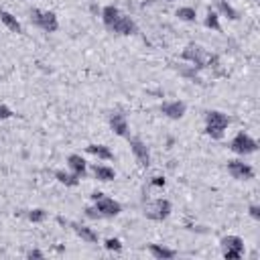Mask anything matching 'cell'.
<instances>
[{
  "label": "cell",
  "instance_id": "obj_1",
  "mask_svg": "<svg viewBox=\"0 0 260 260\" xmlns=\"http://www.w3.org/2000/svg\"><path fill=\"white\" fill-rule=\"evenodd\" d=\"M230 126V116L219 112V110H209L205 112V134L213 140H219Z\"/></svg>",
  "mask_w": 260,
  "mask_h": 260
},
{
  "label": "cell",
  "instance_id": "obj_2",
  "mask_svg": "<svg viewBox=\"0 0 260 260\" xmlns=\"http://www.w3.org/2000/svg\"><path fill=\"white\" fill-rule=\"evenodd\" d=\"M230 148L240 154V156H248V154H254L258 150V142L248 134V132H238L232 142H230Z\"/></svg>",
  "mask_w": 260,
  "mask_h": 260
},
{
  "label": "cell",
  "instance_id": "obj_3",
  "mask_svg": "<svg viewBox=\"0 0 260 260\" xmlns=\"http://www.w3.org/2000/svg\"><path fill=\"white\" fill-rule=\"evenodd\" d=\"M30 20L43 28L45 32H55L59 28V20H57V14L51 12V10H39V8H32L30 10Z\"/></svg>",
  "mask_w": 260,
  "mask_h": 260
},
{
  "label": "cell",
  "instance_id": "obj_4",
  "mask_svg": "<svg viewBox=\"0 0 260 260\" xmlns=\"http://www.w3.org/2000/svg\"><path fill=\"white\" fill-rule=\"evenodd\" d=\"M171 211H173V205H171L169 199H154V201H150L148 205H144V215H146L148 219H152V221H162V219H167V217L171 215Z\"/></svg>",
  "mask_w": 260,
  "mask_h": 260
},
{
  "label": "cell",
  "instance_id": "obj_5",
  "mask_svg": "<svg viewBox=\"0 0 260 260\" xmlns=\"http://www.w3.org/2000/svg\"><path fill=\"white\" fill-rule=\"evenodd\" d=\"M207 57H209V53H205V49H203L201 45H195V43H189V45L183 49V53H181V59L189 61V63H191L193 67H197V69L205 67Z\"/></svg>",
  "mask_w": 260,
  "mask_h": 260
},
{
  "label": "cell",
  "instance_id": "obj_6",
  "mask_svg": "<svg viewBox=\"0 0 260 260\" xmlns=\"http://www.w3.org/2000/svg\"><path fill=\"white\" fill-rule=\"evenodd\" d=\"M223 258L225 260H240L244 254V240L240 236H223L221 238Z\"/></svg>",
  "mask_w": 260,
  "mask_h": 260
},
{
  "label": "cell",
  "instance_id": "obj_7",
  "mask_svg": "<svg viewBox=\"0 0 260 260\" xmlns=\"http://www.w3.org/2000/svg\"><path fill=\"white\" fill-rule=\"evenodd\" d=\"M93 207H95V211L100 213V217H116V215L122 211V205H120L116 199L106 197V195H102L100 199H95V201H93Z\"/></svg>",
  "mask_w": 260,
  "mask_h": 260
},
{
  "label": "cell",
  "instance_id": "obj_8",
  "mask_svg": "<svg viewBox=\"0 0 260 260\" xmlns=\"http://www.w3.org/2000/svg\"><path fill=\"white\" fill-rule=\"evenodd\" d=\"M228 173H230L236 181H248V179L254 177L252 165H248V162H244V160H238V158L228 160Z\"/></svg>",
  "mask_w": 260,
  "mask_h": 260
},
{
  "label": "cell",
  "instance_id": "obj_9",
  "mask_svg": "<svg viewBox=\"0 0 260 260\" xmlns=\"http://www.w3.org/2000/svg\"><path fill=\"white\" fill-rule=\"evenodd\" d=\"M108 30H112V32H116V35H124V37H128V35H136V32H138V26H136V22H134L130 16L120 14V16L116 18V22H114Z\"/></svg>",
  "mask_w": 260,
  "mask_h": 260
},
{
  "label": "cell",
  "instance_id": "obj_10",
  "mask_svg": "<svg viewBox=\"0 0 260 260\" xmlns=\"http://www.w3.org/2000/svg\"><path fill=\"white\" fill-rule=\"evenodd\" d=\"M128 142H130V150L136 156V160L140 162V167H148L150 165V150H148V146L140 138H128Z\"/></svg>",
  "mask_w": 260,
  "mask_h": 260
},
{
  "label": "cell",
  "instance_id": "obj_11",
  "mask_svg": "<svg viewBox=\"0 0 260 260\" xmlns=\"http://www.w3.org/2000/svg\"><path fill=\"white\" fill-rule=\"evenodd\" d=\"M160 112H162L167 118H171V120H181V118L185 116V112H187V106H185V102H181V100L162 102Z\"/></svg>",
  "mask_w": 260,
  "mask_h": 260
},
{
  "label": "cell",
  "instance_id": "obj_12",
  "mask_svg": "<svg viewBox=\"0 0 260 260\" xmlns=\"http://www.w3.org/2000/svg\"><path fill=\"white\" fill-rule=\"evenodd\" d=\"M67 167H69V171H71L73 175H77L79 179H83L85 173H87V162H85V158H83L81 154H69V156H67Z\"/></svg>",
  "mask_w": 260,
  "mask_h": 260
},
{
  "label": "cell",
  "instance_id": "obj_13",
  "mask_svg": "<svg viewBox=\"0 0 260 260\" xmlns=\"http://www.w3.org/2000/svg\"><path fill=\"white\" fill-rule=\"evenodd\" d=\"M110 128H112V132L116 136H128V120H126V116L120 114V112L112 114L110 116Z\"/></svg>",
  "mask_w": 260,
  "mask_h": 260
},
{
  "label": "cell",
  "instance_id": "obj_14",
  "mask_svg": "<svg viewBox=\"0 0 260 260\" xmlns=\"http://www.w3.org/2000/svg\"><path fill=\"white\" fill-rule=\"evenodd\" d=\"M148 252H150L152 258H156V260H171V258L177 256V250L167 248V246H162V244H148Z\"/></svg>",
  "mask_w": 260,
  "mask_h": 260
},
{
  "label": "cell",
  "instance_id": "obj_15",
  "mask_svg": "<svg viewBox=\"0 0 260 260\" xmlns=\"http://www.w3.org/2000/svg\"><path fill=\"white\" fill-rule=\"evenodd\" d=\"M85 150H87L91 156L100 158V160H114V152H112L106 144H87Z\"/></svg>",
  "mask_w": 260,
  "mask_h": 260
},
{
  "label": "cell",
  "instance_id": "obj_16",
  "mask_svg": "<svg viewBox=\"0 0 260 260\" xmlns=\"http://www.w3.org/2000/svg\"><path fill=\"white\" fill-rule=\"evenodd\" d=\"M0 22H2L8 30H12V32H16V35L22 32V24H20L18 18H16L14 14H10L8 10H2V8H0Z\"/></svg>",
  "mask_w": 260,
  "mask_h": 260
},
{
  "label": "cell",
  "instance_id": "obj_17",
  "mask_svg": "<svg viewBox=\"0 0 260 260\" xmlns=\"http://www.w3.org/2000/svg\"><path fill=\"white\" fill-rule=\"evenodd\" d=\"M120 14H122V12H120L118 6H114V4H108V6H104V8L100 10V16H102V22H104L106 28H110V26L116 22V18H118Z\"/></svg>",
  "mask_w": 260,
  "mask_h": 260
},
{
  "label": "cell",
  "instance_id": "obj_18",
  "mask_svg": "<svg viewBox=\"0 0 260 260\" xmlns=\"http://www.w3.org/2000/svg\"><path fill=\"white\" fill-rule=\"evenodd\" d=\"M91 173H93V177H95L98 181H102V183H108V181H114V179H116V171H114L112 167H108V165H93Z\"/></svg>",
  "mask_w": 260,
  "mask_h": 260
},
{
  "label": "cell",
  "instance_id": "obj_19",
  "mask_svg": "<svg viewBox=\"0 0 260 260\" xmlns=\"http://www.w3.org/2000/svg\"><path fill=\"white\" fill-rule=\"evenodd\" d=\"M71 228H73V232H75L83 242H87V244H95V242H98V234H95L91 228L81 225V223H71Z\"/></svg>",
  "mask_w": 260,
  "mask_h": 260
},
{
  "label": "cell",
  "instance_id": "obj_20",
  "mask_svg": "<svg viewBox=\"0 0 260 260\" xmlns=\"http://www.w3.org/2000/svg\"><path fill=\"white\" fill-rule=\"evenodd\" d=\"M215 6H217V10H215L217 14H223L230 20H238V10L228 0H215Z\"/></svg>",
  "mask_w": 260,
  "mask_h": 260
},
{
  "label": "cell",
  "instance_id": "obj_21",
  "mask_svg": "<svg viewBox=\"0 0 260 260\" xmlns=\"http://www.w3.org/2000/svg\"><path fill=\"white\" fill-rule=\"evenodd\" d=\"M55 179H57L61 185H65V187H77V185H79V177H77V175L65 173V171H61V169L55 171Z\"/></svg>",
  "mask_w": 260,
  "mask_h": 260
},
{
  "label": "cell",
  "instance_id": "obj_22",
  "mask_svg": "<svg viewBox=\"0 0 260 260\" xmlns=\"http://www.w3.org/2000/svg\"><path fill=\"white\" fill-rule=\"evenodd\" d=\"M175 14L179 16V20H185V22H195V18H197V10L193 6H181V8H177Z\"/></svg>",
  "mask_w": 260,
  "mask_h": 260
},
{
  "label": "cell",
  "instance_id": "obj_23",
  "mask_svg": "<svg viewBox=\"0 0 260 260\" xmlns=\"http://www.w3.org/2000/svg\"><path fill=\"white\" fill-rule=\"evenodd\" d=\"M205 26L207 28H213V30H217V32H221V24H219V14L215 12V10H207V14H205Z\"/></svg>",
  "mask_w": 260,
  "mask_h": 260
},
{
  "label": "cell",
  "instance_id": "obj_24",
  "mask_svg": "<svg viewBox=\"0 0 260 260\" xmlns=\"http://www.w3.org/2000/svg\"><path fill=\"white\" fill-rule=\"evenodd\" d=\"M26 217H28L32 223H41V221H45V219H47V211H45V209H41V207H37V209H30V211L26 213Z\"/></svg>",
  "mask_w": 260,
  "mask_h": 260
},
{
  "label": "cell",
  "instance_id": "obj_25",
  "mask_svg": "<svg viewBox=\"0 0 260 260\" xmlns=\"http://www.w3.org/2000/svg\"><path fill=\"white\" fill-rule=\"evenodd\" d=\"M104 248L110 250V252H120L122 250V242L118 238H106L104 240Z\"/></svg>",
  "mask_w": 260,
  "mask_h": 260
},
{
  "label": "cell",
  "instance_id": "obj_26",
  "mask_svg": "<svg viewBox=\"0 0 260 260\" xmlns=\"http://www.w3.org/2000/svg\"><path fill=\"white\" fill-rule=\"evenodd\" d=\"M14 114H12V110L6 106V104H0V120H8V118H12Z\"/></svg>",
  "mask_w": 260,
  "mask_h": 260
},
{
  "label": "cell",
  "instance_id": "obj_27",
  "mask_svg": "<svg viewBox=\"0 0 260 260\" xmlns=\"http://www.w3.org/2000/svg\"><path fill=\"white\" fill-rule=\"evenodd\" d=\"M248 213H250V217H252V219H256V221L260 219V207H258L256 203H252V205L248 207Z\"/></svg>",
  "mask_w": 260,
  "mask_h": 260
},
{
  "label": "cell",
  "instance_id": "obj_28",
  "mask_svg": "<svg viewBox=\"0 0 260 260\" xmlns=\"http://www.w3.org/2000/svg\"><path fill=\"white\" fill-rule=\"evenodd\" d=\"M150 185H152V187H165V185H167V181H165V177H160V175H156V177H152V181H150Z\"/></svg>",
  "mask_w": 260,
  "mask_h": 260
},
{
  "label": "cell",
  "instance_id": "obj_29",
  "mask_svg": "<svg viewBox=\"0 0 260 260\" xmlns=\"http://www.w3.org/2000/svg\"><path fill=\"white\" fill-rule=\"evenodd\" d=\"M85 215H87L89 219H102V217H100V213L95 211V207H93V205H91V207H85Z\"/></svg>",
  "mask_w": 260,
  "mask_h": 260
},
{
  "label": "cell",
  "instance_id": "obj_30",
  "mask_svg": "<svg viewBox=\"0 0 260 260\" xmlns=\"http://www.w3.org/2000/svg\"><path fill=\"white\" fill-rule=\"evenodd\" d=\"M26 258H45V254H43L41 250L32 248V250H28V252H26Z\"/></svg>",
  "mask_w": 260,
  "mask_h": 260
},
{
  "label": "cell",
  "instance_id": "obj_31",
  "mask_svg": "<svg viewBox=\"0 0 260 260\" xmlns=\"http://www.w3.org/2000/svg\"><path fill=\"white\" fill-rule=\"evenodd\" d=\"M102 195H104V193H102V191H93V193H91V195H89V197H91V199H93V201H95V199H100V197H102Z\"/></svg>",
  "mask_w": 260,
  "mask_h": 260
}]
</instances>
